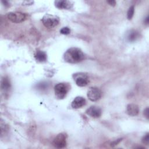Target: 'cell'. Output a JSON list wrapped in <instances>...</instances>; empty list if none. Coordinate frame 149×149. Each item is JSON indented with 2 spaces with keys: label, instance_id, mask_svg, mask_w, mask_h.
Here are the masks:
<instances>
[{
  "label": "cell",
  "instance_id": "obj_19",
  "mask_svg": "<svg viewBox=\"0 0 149 149\" xmlns=\"http://www.w3.org/2000/svg\"><path fill=\"white\" fill-rule=\"evenodd\" d=\"M107 2L111 6H115L116 4V1H108Z\"/></svg>",
  "mask_w": 149,
  "mask_h": 149
},
{
  "label": "cell",
  "instance_id": "obj_12",
  "mask_svg": "<svg viewBox=\"0 0 149 149\" xmlns=\"http://www.w3.org/2000/svg\"><path fill=\"white\" fill-rule=\"evenodd\" d=\"M34 57L36 59L40 62H43L47 60V55L45 52L41 50L36 51L34 54Z\"/></svg>",
  "mask_w": 149,
  "mask_h": 149
},
{
  "label": "cell",
  "instance_id": "obj_15",
  "mask_svg": "<svg viewBox=\"0 0 149 149\" xmlns=\"http://www.w3.org/2000/svg\"><path fill=\"white\" fill-rule=\"evenodd\" d=\"M134 8L133 6H130L127 12V17L129 20H131L133 16L134 15Z\"/></svg>",
  "mask_w": 149,
  "mask_h": 149
},
{
  "label": "cell",
  "instance_id": "obj_10",
  "mask_svg": "<svg viewBox=\"0 0 149 149\" xmlns=\"http://www.w3.org/2000/svg\"><path fill=\"white\" fill-rule=\"evenodd\" d=\"M75 81L78 86L84 87L88 84V78L84 75H77L75 77Z\"/></svg>",
  "mask_w": 149,
  "mask_h": 149
},
{
  "label": "cell",
  "instance_id": "obj_2",
  "mask_svg": "<svg viewBox=\"0 0 149 149\" xmlns=\"http://www.w3.org/2000/svg\"><path fill=\"white\" fill-rule=\"evenodd\" d=\"M42 22L46 27L53 28L58 24L59 18L56 16L47 13L43 16Z\"/></svg>",
  "mask_w": 149,
  "mask_h": 149
},
{
  "label": "cell",
  "instance_id": "obj_18",
  "mask_svg": "<svg viewBox=\"0 0 149 149\" xmlns=\"http://www.w3.org/2000/svg\"><path fill=\"white\" fill-rule=\"evenodd\" d=\"M144 115L147 118V119H148V108H146L144 110V112H143Z\"/></svg>",
  "mask_w": 149,
  "mask_h": 149
},
{
  "label": "cell",
  "instance_id": "obj_20",
  "mask_svg": "<svg viewBox=\"0 0 149 149\" xmlns=\"http://www.w3.org/2000/svg\"><path fill=\"white\" fill-rule=\"evenodd\" d=\"M33 3V1H24L23 2V4L26 5H31Z\"/></svg>",
  "mask_w": 149,
  "mask_h": 149
},
{
  "label": "cell",
  "instance_id": "obj_21",
  "mask_svg": "<svg viewBox=\"0 0 149 149\" xmlns=\"http://www.w3.org/2000/svg\"><path fill=\"white\" fill-rule=\"evenodd\" d=\"M120 140H122V139H118V140H117L116 141H115L114 142H113L112 143H111V146H115V145H117V144L120 141Z\"/></svg>",
  "mask_w": 149,
  "mask_h": 149
},
{
  "label": "cell",
  "instance_id": "obj_14",
  "mask_svg": "<svg viewBox=\"0 0 149 149\" xmlns=\"http://www.w3.org/2000/svg\"><path fill=\"white\" fill-rule=\"evenodd\" d=\"M10 87V81L7 77H4L1 81V88L4 91H7Z\"/></svg>",
  "mask_w": 149,
  "mask_h": 149
},
{
  "label": "cell",
  "instance_id": "obj_22",
  "mask_svg": "<svg viewBox=\"0 0 149 149\" xmlns=\"http://www.w3.org/2000/svg\"><path fill=\"white\" fill-rule=\"evenodd\" d=\"M144 22H145L146 24H148V16H147V17L146 18Z\"/></svg>",
  "mask_w": 149,
  "mask_h": 149
},
{
  "label": "cell",
  "instance_id": "obj_5",
  "mask_svg": "<svg viewBox=\"0 0 149 149\" xmlns=\"http://www.w3.org/2000/svg\"><path fill=\"white\" fill-rule=\"evenodd\" d=\"M8 19L13 23H20L24 20L26 15L20 12H12L7 14Z\"/></svg>",
  "mask_w": 149,
  "mask_h": 149
},
{
  "label": "cell",
  "instance_id": "obj_16",
  "mask_svg": "<svg viewBox=\"0 0 149 149\" xmlns=\"http://www.w3.org/2000/svg\"><path fill=\"white\" fill-rule=\"evenodd\" d=\"M60 33L62 34H65V35H68L70 33V30L69 27H64L63 28H62L60 30Z\"/></svg>",
  "mask_w": 149,
  "mask_h": 149
},
{
  "label": "cell",
  "instance_id": "obj_11",
  "mask_svg": "<svg viewBox=\"0 0 149 149\" xmlns=\"http://www.w3.org/2000/svg\"><path fill=\"white\" fill-rule=\"evenodd\" d=\"M55 5L59 9H70L72 4L70 1H55Z\"/></svg>",
  "mask_w": 149,
  "mask_h": 149
},
{
  "label": "cell",
  "instance_id": "obj_17",
  "mask_svg": "<svg viewBox=\"0 0 149 149\" xmlns=\"http://www.w3.org/2000/svg\"><path fill=\"white\" fill-rule=\"evenodd\" d=\"M142 142L143 144L148 145L149 143V134L147 133L142 138Z\"/></svg>",
  "mask_w": 149,
  "mask_h": 149
},
{
  "label": "cell",
  "instance_id": "obj_6",
  "mask_svg": "<svg viewBox=\"0 0 149 149\" xmlns=\"http://www.w3.org/2000/svg\"><path fill=\"white\" fill-rule=\"evenodd\" d=\"M102 93L101 90L95 87H91L87 92V97L91 101H96L101 97Z\"/></svg>",
  "mask_w": 149,
  "mask_h": 149
},
{
  "label": "cell",
  "instance_id": "obj_13",
  "mask_svg": "<svg viewBox=\"0 0 149 149\" xmlns=\"http://www.w3.org/2000/svg\"><path fill=\"white\" fill-rule=\"evenodd\" d=\"M139 37V32L136 30H132L128 33L127 36V38L129 41H134Z\"/></svg>",
  "mask_w": 149,
  "mask_h": 149
},
{
  "label": "cell",
  "instance_id": "obj_7",
  "mask_svg": "<svg viewBox=\"0 0 149 149\" xmlns=\"http://www.w3.org/2000/svg\"><path fill=\"white\" fill-rule=\"evenodd\" d=\"M86 113L91 117L97 118L101 115V109L96 106L90 107L86 111Z\"/></svg>",
  "mask_w": 149,
  "mask_h": 149
},
{
  "label": "cell",
  "instance_id": "obj_4",
  "mask_svg": "<svg viewBox=\"0 0 149 149\" xmlns=\"http://www.w3.org/2000/svg\"><path fill=\"white\" fill-rule=\"evenodd\" d=\"M66 137L67 136L65 133H61L58 134L53 140V146L58 148H64L66 146Z\"/></svg>",
  "mask_w": 149,
  "mask_h": 149
},
{
  "label": "cell",
  "instance_id": "obj_8",
  "mask_svg": "<svg viewBox=\"0 0 149 149\" xmlns=\"http://www.w3.org/2000/svg\"><path fill=\"white\" fill-rule=\"evenodd\" d=\"M86 104V100L80 96L76 97L73 101L72 102L71 106L74 109H77L79 108H81L85 105Z\"/></svg>",
  "mask_w": 149,
  "mask_h": 149
},
{
  "label": "cell",
  "instance_id": "obj_1",
  "mask_svg": "<svg viewBox=\"0 0 149 149\" xmlns=\"http://www.w3.org/2000/svg\"><path fill=\"white\" fill-rule=\"evenodd\" d=\"M64 60L70 63H76L82 61L84 58V54L82 51L76 47L68 49L64 54Z\"/></svg>",
  "mask_w": 149,
  "mask_h": 149
},
{
  "label": "cell",
  "instance_id": "obj_9",
  "mask_svg": "<svg viewBox=\"0 0 149 149\" xmlns=\"http://www.w3.org/2000/svg\"><path fill=\"white\" fill-rule=\"evenodd\" d=\"M139 107L134 104H129L126 107V112L129 116H134L139 113Z\"/></svg>",
  "mask_w": 149,
  "mask_h": 149
},
{
  "label": "cell",
  "instance_id": "obj_3",
  "mask_svg": "<svg viewBox=\"0 0 149 149\" xmlns=\"http://www.w3.org/2000/svg\"><path fill=\"white\" fill-rule=\"evenodd\" d=\"M68 87L65 83H58L54 87V91L56 97L59 99L64 98L68 93Z\"/></svg>",
  "mask_w": 149,
  "mask_h": 149
}]
</instances>
